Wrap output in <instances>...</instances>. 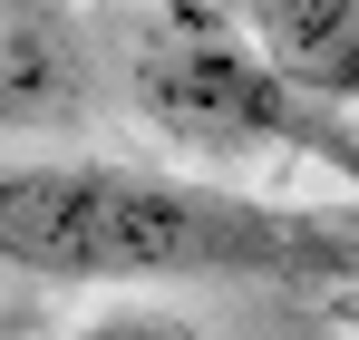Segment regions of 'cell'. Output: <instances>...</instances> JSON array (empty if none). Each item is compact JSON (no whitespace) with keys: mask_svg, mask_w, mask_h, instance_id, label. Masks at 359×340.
<instances>
[{"mask_svg":"<svg viewBox=\"0 0 359 340\" xmlns=\"http://www.w3.org/2000/svg\"><path fill=\"white\" fill-rule=\"evenodd\" d=\"M0 273H29V282H320V273H359V243L292 204H243L224 185L39 156V166H0Z\"/></svg>","mask_w":359,"mask_h":340,"instance_id":"1","label":"cell"},{"mask_svg":"<svg viewBox=\"0 0 359 340\" xmlns=\"http://www.w3.org/2000/svg\"><path fill=\"white\" fill-rule=\"evenodd\" d=\"M126 98L165 146H194V156H330V166H359L340 146V126L320 107H301L224 10H194V0L136 39Z\"/></svg>","mask_w":359,"mask_h":340,"instance_id":"2","label":"cell"},{"mask_svg":"<svg viewBox=\"0 0 359 340\" xmlns=\"http://www.w3.org/2000/svg\"><path fill=\"white\" fill-rule=\"evenodd\" d=\"M233 30L301 107H359V0H243Z\"/></svg>","mask_w":359,"mask_h":340,"instance_id":"3","label":"cell"},{"mask_svg":"<svg viewBox=\"0 0 359 340\" xmlns=\"http://www.w3.org/2000/svg\"><path fill=\"white\" fill-rule=\"evenodd\" d=\"M78 98V49L49 10H0V126L68 117Z\"/></svg>","mask_w":359,"mask_h":340,"instance_id":"4","label":"cell"},{"mask_svg":"<svg viewBox=\"0 0 359 340\" xmlns=\"http://www.w3.org/2000/svg\"><path fill=\"white\" fill-rule=\"evenodd\" d=\"M78 340H214V331L184 321V311H156V301H117V311H97Z\"/></svg>","mask_w":359,"mask_h":340,"instance_id":"5","label":"cell"},{"mask_svg":"<svg viewBox=\"0 0 359 340\" xmlns=\"http://www.w3.org/2000/svg\"><path fill=\"white\" fill-rule=\"evenodd\" d=\"M350 243H359V233H350Z\"/></svg>","mask_w":359,"mask_h":340,"instance_id":"6","label":"cell"}]
</instances>
